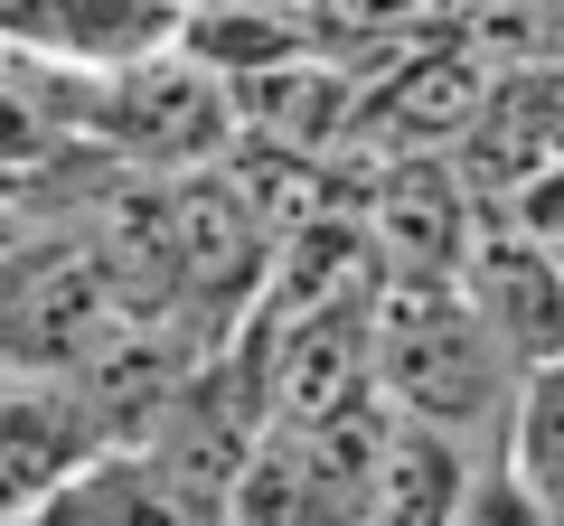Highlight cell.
<instances>
[{"instance_id": "6da1fadb", "label": "cell", "mask_w": 564, "mask_h": 526, "mask_svg": "<svg viewBox=\"0 0 564 526\" xmlns=\"http://www.w3.org/2000/svg\"><path fill=\"white\" fill-rule=\"evenodd\" d=\"M377 385H386V405L414 414V424H443L480 451L508 442L518 366L489 339L470 283H386V302H377Z\"/></svg>"}, {"instance_id": "7a4b0ae2", "label": "cell", "mask_w": 564, "mask_h": 526, "mask_svg": "<svg viewBox=\"0 0 564 526\" xmlns=\"http://www.w3.org/2000/svg\"><path fill=\"white\" fill-rule=\"evenodd\" d=\"M85 142H95L104 161H122V169L188 179V169H217L226 151L245 142V113H236V85L170 39V47H151V57L95 66Z\"/></svg>"}, {"instance_id": "3957f363", "label": "cell", "mask_w": 564, "mask_h": 526, "mask_svg": "<svg viewBox=\"0 0 564 526\" xmlns=\"http://www.w3.org/2000/svg\"><path fill=\"white\" fill-rule=\"evenodd\" d=\"M263 432H273V414H263V366H254V348L236 339V348H217V358L188 366L180 395L151 414V432H141L132 451L188 498L198 526H226V498H236L245 461L263 451Z\"/></svg>"}, {"instance_id": "277c9868", "label": "cell", "mask_w": 564, "mask_h": 526, "mask_svg": "<svg viewBox=\"0 0 564 526\" xmlns=\"http://www.w3.org/2000/svg\"><path fill=\"white\" fill-rule=\"evenodd\" d=\"M367 226H377L395 283H462L470 244H480V188L452 151H404V161H367L358 188Z\"/></svg>"}, {"instance_id": "5b68a950", "label": "cell", "mask_w": 564, "mask_h": 526, "mask_svg": "<svg viewBox=\"0 0 564 526\" xmlns=\"http://www.w3.org/2000/svg\"><path fill=\"white\" fill-rule=\"evenodd\" d=\"M263 366L273 432H321L329 414L377 395V310H311V320H245Z\"/></svg>"}, {"instance_id": "8992f818", "label": "cell", "mask_w": 564, "mask_h": 526, "mask_svg": "<svg viewBox=\"0 0 564 526\" xmlns=\"http://www.w3.org/2000/svg\"><path fill=\"white\" fill-rule=\"evenodd\" d=\"M470 302H480L489 339L508 348V366H518V385L536 376V366L564 358V254L536 235H518L508 217H489L480 207V244H470Z\"/></svg>"}, {"instance_id": "52a82bcc", "label": "cell", "mask_w": 564, "mask_h": 526, "mask_svg": "<svg viewBox=\"0 0 564 526\" xmlns=\"http://www.w3.org/2000/svg\"><path fill=\"white\" fill-rule=\"evenodd\" d=\"M358 66L339 57H282L236 76V113H245V142L263 151H302V161H348L358 151Z\"/></svg>"}, {"instance_id": "ba28073f", "label": "cell", "mask_w": 564, "mask_h": 526, "mask_svg": "<svg viewBox=\"0 0 564 526\" xmlns=\"http://www.w3.org/2000/svg\"><path fill=\"white\" fill-rule=\"evenodd\" d=\"M489 461H499V451L395 414V432H386V480H377V526H462L470 480H480Z\"/></svg>"}, {"instance_id": "9c48e42d", "label": "cell", "mask_w": 564, "mask_h": 526, "mask_svg": "<svg viewBox=\"0 0 564 526\" xmlns=\"http://www.w3.org/2000/svg\"><path fill=\"white\" fill-rule=\"evenodd\" d=\"M39 526H198V517H188V498L132 442H104L95 461L66 470V489L47 498Z\"/></svg>"}, {"instance_id": "30bf717a", "label": "cell", "mask_w": 564, "mask_h": 526, "mask_svg": "<svg viewBox=\"0 0 564 526\" xmlns=\"http://www.w3.org/2000/svg\"><path fill=\"white\" fill-rule=\"evenodd\" d=\"M499 461L518 470L527 489L545 498V517L564 526V358L555 366H536V376L518 385V405H508V442H499Z\"/></svg>"}, {"instance_id": "8fae6325", "label": "cell", "mask_w": 564, "mask_h": 526, "mask_svg": "<svg viewBox=\"0 0 564 526\" xmlns=\"http://www.w3.org/2000/svg\"><path fill=\"white\" fill-rule=\"evenodd\" d=\"M462 526H555V517H545V498H536V489H527L508 461H489L480 480H470V507H462Z\"/></svg>"}, {"instance_id": "7c38bea8", "label": "cell", "mask_w": 564, "mask_h": 526, "mask_svg": "<svg viewBox=\"0 0 564 526\" xmlns=\"http://www.w3.org/2000/svg\"><path fill=\"white\" fill-rule=\"evenodd\" d=\"M20 395H29V376H20V366H0V424L20 414Z\"/></svg>"}, {"instance_id": "4fadbf2b", "label": "cell", "mask_w": 564, "mask_h": 526, "mask_svg": "<svg viewBox=\"0 0 564 526\" xmlns=\"http://www.w3.org/2000/svg\"><path fill=\"white\" fill-rule=\"evenodd\" d=\"M367 526H377V517H367Z\"/></svg>"}]
</instances>
